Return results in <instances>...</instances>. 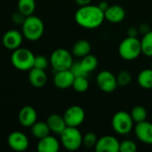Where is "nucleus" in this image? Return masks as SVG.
<instances>
[{"mask_svg":"<svg viewBox=\"0 0 152 152\" xmlns=\"http://www.w3.org/2000/svg\"><path fill=\"white\" fill-rule=\"evenodd\" d=\"M104 12L98 5L87 4L80 6L75 13V20L80 27L87 29L99 28L104 21Z\"/></svg>","mask_w":152,"mask_h":152,"instance_id":"nucleus-1","label":"nucleus"},{"mask_svg":"<svg viewBox=\"0 0 152 152\" xmlns=\"http://www.w3.org/2000/svg\"><path fill=\"white\" fill-rule=\"evenodd\" d=\"M22 34L25 38L29 41H37L44 34L45 25L43 20L37 16L29 15L27 16L21 24Z\"/></svg>","mask_w":152,"mask_h":152,"instance_id":"nucleus-2","label":"nucleus"},{"mask_svg":"<svg viewBox=\"0 0 152 152\" xmlns=\"http://www.w3.org/2000/svg\"><path fill=\"white\" fill-rule=\"evenodd\" d=\"M34 61L35 55L27 48L19 47L13 50V53L11 55L12 66L21 71H29L34 67Z\"/></svg>","mask_w":152,"mask_h":152,"instance_id":"nucleus-3","label":"nucleus"},{"mask_svg":"<svg viewBox=\"0 0 152 152\" xmlns=\"http://www.w3.org/2000/svg\"><path fill=\"white\" fill-rule=\"evenodd\" d=\"M118 53L125 61H134L137 59L142 54L141 40L137 37H126L119 44Z\"/></svg>","mask_w":152,"mask_h":152,"instance_id":"nucleus-4","label":"nucleus"},{"mask_svg":"<svg viewBox=\"0 0 152 152\" xmlns=\"http://www.w3.org/2000/svg\"><path fill=\"white\" fill-rule=\"evenodd\" d=\"M49 61L55 72L69 69L74 62L73 54L66 49L58 48L52 53Z\"/></svg>","mask_w":152,"mask_h":152,"instance_id":"nucleus-5","label":"nucleus"},{"mask_svg":"<svg viewBox=\"0 0 152 152\" xmlns=\"http://www.w3.org/2000/svg\"><path fill=\"white\" fill-rule=\"evenodd\" d=\"M61 142L66 150L75 151L83 145V135L77 127L67 126L61 134Z\"/></svg>","mask_w":152,"mask_h":152,"instance_id":"nucleus-6","label":"nucleus"},{"mask_svg":"<svg viewBox=\"0 0 152 152\" xmlns=\"http://www.w3.org/2000/svg\"><path fill=\"white\" fill-rule=\"evenodd\" d=\"M134 120L131 115L126 111H118L114 114L111 120L113 130L120 135L128 134L134 127Z\"/></svg>","mask_w":152,"mask_h":152,"instance_id":"nucleus-7","label":"nucleus"},{"mask_svg":"<svg viewBox=\"0 0 152 152\" xmlns=\"http://www.w3.org/2000/svg\"><path fill=\"white\" fill-rule=\"evenodd\" d=\"M96 83L99 89L104 93H112L118 86L117 77L110 70H102L96 77Z\"/></svg>","mask_w":152,"mask_h":152,"instance_id":"nucleus-8","label":"nucleus"},{"mask_svg":"<svg viewBox=\"0 0 152 152\" xmlns=\"http://www.w3.org/2000/svg\"><path fill=\"white\" fill-rule=\"evenodd\" d=\"M63 118L67 126L78 127L85 120L86 112L82 107L78 105H73L66 110L63 114Z\"/></svg>","mask_w":152,"mask_h":152,"instance_id":"nucleus-9","label":"nucleus"},{"mask_svg":"<svg viewBox=\"0 0 152 152\" xmlns=\"http://www.w3.org/2000/svg\"><path fill=\"white\" fill-rule=\"evenodd\" d=\"M118 140L113 135H104L98 139L94 149L97 152H118L119 151Z\"/></svg>","mask_w":152,"mask_h":152,"instance_id":"nucleus-10","label":"nucleus"},{"mask_svg":"<svg viewBox=\"0 0 152 152\" xmlns=\"http://www.w3.org/2000/svg\"><path fill=\"white\" fill-rule=\"evenodd\" d=\"M9 147L15 151H24L28 148V139L21 132H12L10 134L7 139Z\"/></svg>","mask_w":152,"mask_h":152,"instance_id":"nucleus-11","label":"nucleus"},{"mask_svg":"<svg viewBox=\"0 0 152 152\" xmlns=\"http://www.w3.org/2000/svg\"><path fill=\"white\" fill-rule=\"evenodd\" d=\"M23 40V34L16 29L6 31L3 37V45L9 50H15L20 47Z\"/></svg>","mask_w":152,"mask_h":152,"instance_id":"nucleus-12","label":"nucleus"},{"mask_svg":"<svg viewBox=\"0 0 152 152\" xmlns=\"http://www.w3.org/2000/svg\"><path fill=\"white\" fill-rule=\"evenodd\" d=\"M136 137L143 143L152 145V123L149 121H142L136 123L134 127Z\"/></svg>","mask_w":152,"mask_h":152,"instance_id":"nucleus-13","label":"nucleus"},{"mask_svg":"<svg viewBox=\"0 0 152 152\" xmlns=\"http://www.w3.org/2000/svg\"><path fill=\"white\" fill-rule=\"evenodd\" d=\"M75 76L70 69L56 71L53 77V84L59 89H68L72 86Z\"/></svg>","mask_w":152,"mask_h":152,"instance_id":"nucleus-14","label":"nucleus"},{"mask_svg":"<svg viewBox=\"0 0 152 152\" xmlns=\"http://www.w3.org/2000/svg\"><path fill=\"white\" fill-rule=\"evenodd\" d=\"M19 122L22 126L31 127L37 121V113L31 106H24L18 115Z\"/></svg>","mask_w":152,"mask_h":152,"instance_id":"nucleus-15","label":"nucleus"},{"mask_svg":"<svg viewBox=\"0 0 152 152\" xmlns=\"http://www.w3.org/2000/svg\"><path fill=\"white\" fill-rule=\"evenodd\" d=\"M104 17L105 20L111 23H119L125 20L126 11L118 4L110 5L109 8L104 12Z\"/></svg>","mask_w":152,"mask_h":152,"instance_id":"nucleus-16","label":"nucleus"},{"mask_svg":"<svg viewBox=\"0 0 152 152\" xmlns=\"http://www.w3.org/2000/svg\"><path fill=\"white\" fill-rule=\"evenodd\" d=\"M60 150L59 141L50 134L40 139L37 143L38 152H58Z\"/></svg>","mask_w":152,"mask_h":152,"instance_id":"nucleus-17","label":"nucleus"},{"mask_svg":"<svg viewBox=\"0 0 152 152\" xmlns=\"http://www.w3.org/2000/svg\"><path fill=\"white\" fill-rule=\"evenodd\" d=\"M46 123L50 128V131L56 134H59V135H61V134L67 127V125H66L63 116H61L59 114L50 115L47 118Z\"/></svg>","mask_w":152,"mask_h":152,"instance_id":"nucleus-18","label":"nucleus"},{"mask_svg":"<svg viewBox=\"0 0 152 152\" xmlns=\"http://www.w3.org/2000/svg\"><path fill=\"white\" fill-rule=\"evenodd\" d=\"M28 80L34 87L41 88L47 82V75L44 69L32 68L28 73Z\"/></svg>","mask_w":152,"mask_h":152,"instance_id":"nucleus-19","label":"nucleus"},{"mask_svg":"<svg viewBox=\"0 0 152 152\" xmlns=\"http://www.w3.org/2000/svg\"><path fill=\"white\" fill-rule=\"evenodd\" d=\"M91 50L92 46L90 42L86 39H81L77 41L73 45L71 53L73 56H76L77 58H83L84 56L89 54L91 53Z\"/></svg>","mask_w":152,"mask_h":152,"instance_id":"nucleus-20","label":"nucleus"},{"mask_svg":"<svg viewBox=\"0 0 152 152\" xmlns=\"http://www.w3.org/2000/svg\"><path fill=\"white\" fill-rule=\"evenodd\" d=\"M50 128L46 122H41L37 121L32 126H31V134L34 137L40 140L47 135L50 134Z\"/></svg>","mask_w":152,"mask_h":152,"instance_id":"nucleus-21","label":"nucleus"},{"mask_svg":"<svg viewBox=\"0 0 152 152\" xmlns=\"http://www.w3.org/2000/svg\"><path fill=\"white\" fill-rule=\"evenodd\" d=\"M137 83L143 89H152V68L145 69L139 73Z\"/></svg>","mask_w":152,"mask_h":152,"instance_id":"nucleus-22","label":"nucleus"},{"mask_svg":"<svg viewBox=\"0 0 152 152\" xmlns=\"http://www.w3.org/2000/svg\"><path fill=\"white\" fill-rule=\"evenodd\" d=\"M79 62H80L83 69L87 74H89L90 72L94 71L97 68V66H98V59H97V57L93 55V54H91V53L84 56Z\"/></svg>","mask_w":152,"mask_h":152,"instance_id":"nucleus-23","label":"nucleus"},{"mask_svg":"<svg viewBox=\"0 0 152 152\" xmlns=\"http://www.w3.org/2000/svg\"><path fill=\"white\" fill-rule=\"evenodd\" d=\"M36 9L35 0H19L18 1V11L23 15L29 16L32 15Z\"/></svg>","mask_w":152,"mask_h":152,"instance_id":"nucleus-24","label":"nucleus"},{"mask_svg":"<svg viewBox=\"0 0 152 152\" xmlns=\"http://www.w3.org/2000/svg\"><path fill=\"white\" fill-rule=\"evenodd\" d=\"M142 53L147 57H152V30L143 35L141 40Z\"/></svg>","mask_w":152,"mask_h":152,"instance_id":"nucleus-25","label":"nucleus"},{"mask_svg":"<svg viewBox=\"0 0 152 152\" xmlns=\"http://www.w3.org/2000/svg\"><path fill=\"white\" fill-rule=\"evenodd\" d=\"M134 123H140L147 119V110L142 106H135L130 113Z\"/></svg>","mask_w":152,"mask_h":152,"instance_id":"nucleus-26","label":"nucleus"},{"mask_svg":"<svg viewBox=\"0 0 152 152\" xmlns=\"http://www.w3.org/2000/svg\"><path fill=\"white\" fill-rule=\"evenodd\" d=\"M73 89L77 93H85L89 88V82L87 80V77H77L74 79Z\"/></svg>","mask_w":152,"mask_h":152,"instance_id":"nucleus-27","label":"nucleus"},{"mask_svg":"<svg viewBox=\"0 0 152 152\" xmlns=\"http://www.w3.org/2000/svg\"><path fill=\"white\" fill-rule=\"evenodd\" d=\"M132 81V74L128 70H122L117 76V82L119 86H126Z\"/></svg>","mask_w":152,"mask_h":152,"instance_id":"nucleus-28","label":"nucleus"},{"mask_svg":"<svg viewBox=\"0 0 152 152\" xmlns=\"http://www.w3.org/2000/svg\"><path fill=\"white\" fill-rule=\"evenodd\" d=\"M98 141L97 135L93 132H88L83 136V145L86 148H94Z\"/></svg>","mask_w":152,"mask_h":152,"instance_id":"nucleus-29","label":"nucleus"},{"mask_svg":"<svg viewBox=\"0 0 152 152\" xmlns=\"http://www.w3.org/2000/svg\"><path fill=\"white\" fill-rule=\"evenodd\" d=\"M137 151L136 143L132 140H125L119 144L120 152H135Z\"/></svg>","mask_w":152,"mask_h":152,"instance_id":"nucleus-30","label":"nucleus"},{"mask_svg":"<svg viewBox=\"0 0 152 152\" xmlns=\"http://www.w3.org/2000/svg\"><path fill=\"white\" fill-rule=\"evenodd\" d=\"M50 61H48V59L44 56V55H37L35 56V61H34V67L33 68H37V69H44L45 70L46 68L48 67Z\"/></svg>","mask_w":152,"mask_h":152,"instance_id":"nucleus-31","label":"nucleus"},{"mask_svg":"<svg viewBox=\"0 0 152 152\" xmlns=\"http://www.w3.org/2000/svg\"><path fill=\"white\" fill-rule=\"evenodd\" d=\"M71 70V72L73 73V75L75 76V77H87V73L83 69L80 62H73L72 66L69 69Z\"/></svg>","mask_w":152,"mask_h":152,"instance_id":"nucleus-32","label":"nucleus"},{"mask_svg":"<svg viewBox=\"0 0 152 152\" xmlns=\"http://www.w3.org/2000/svg\"><path fill=\"white\" fill-rule=\"evenodd\" d=\"M26 19V16L25 15H23L20 12H14L13 14H12V21L14 22V23H16V24H22L23 23V21H24V20Z\"/></svg>","mask_w":152,"mask_h":152,"instance_id":"nucleus-33","label":"nucleus"},{"mask_svg":"<svg viewBox=\"0 0 152 152\" xmlns=\"http://www.w3.org/2000/svg\"><path fill=\"white\" fill-rule=\"evenodd\" d=\"M151 27L148 23H141L138 27V31L139 33L142 34V35H145L146 33H148L149 31H151Z\"/></svg>","mask_w":152,"mask_h":152,"instance_id":"nucleus-34","label":"nucleus"},{"mask_svg":"<svg viewBox=\"0 0 152 152\" xmlns=\"http://www.w3.org/2000/svg\"><path fill=\"white\" fill-rule=\"evenodd\" d=\"M139 31L138 28L136 27H130L127 29V37H137Z\"/></svg>","mask_w":152,"mask_h":152,"instance_id":"nucleus-35","label":"nucleus"},{"mask_svg":"<svg viewBox=\"0 0 152 152\" xmlns=\"http://www.w3.org/2000/svg\"><path fill=\"white\" fill-rule=\"evenodd\" d=\"M98 6H99V8H100L102 11L105 12V11L109 8L110 4H109L108 2H106V1H102V2L98 4Z\"/></svg>","mask_w":152,"mask_h":152,"instance_id":"nucleus-36","label":"nucleus"},{"mask_svg":"<svg viewBox=\"0 0 152 152\" xmlns=\"http://www.w3.org/2000/svg\"><path fill=\"white\" fill-rule=\"evenodd\" d=\"M76 3L79 5V6H84V5H87L91 4L92 0H75Z\"/></svg>","mask_w":152,"mask_h":152,"instance_id":"nucleus-37","label":"nucleus"},{"mask_svg":"<svg viewBox=\"0 0 152 152\" xmlns=\"http://www.w3.org/2000/svg\"><path fill=\"white\" fill-rule=\"evenodd\" d=\"M151 68H152V57H151Z\"/></svg>","mask_w":152,"mask_h":152,"instance_id":"nucleus-38","label":"nucleus"}]
</instances>
